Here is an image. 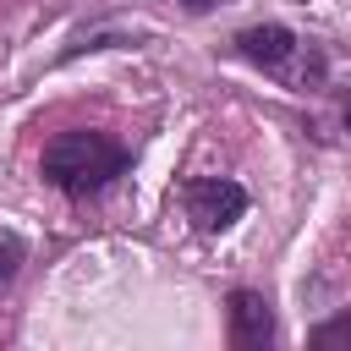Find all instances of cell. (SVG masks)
<instances>
[{
    "label": "cell",
    "mask_w": 351,
    "mask_h": 351,
    "mask_svg": "<svg viewBox=\"0 0 351 351\" xmlns=\"http://www.w3.org/2000/svg\"><path fill=\"white\" fill-rule=\"evenodd\" d=\"M126 165H132V154H126L115 137L88 132V126L55 132V137L44 143V159H38L44 181H49L55 192H66V197H99L115 176H126Z\"/></svg>",
    "instance_id": "obj_1"
},
{
    "label": "cell",
    "mask_w": 351,
    "mask_h": 351,
    "mask_svg": "<svg viewBox=\"0 0 351 351\" xmlns=\"http://www.w3.org/2000/svg\"><path fill=\"white\" fill-rule=\"evenodd\" d=\"M181 203H186V219L197 230H230L247 214V186L230 181V176H192Z\"/></svg>",
    "instance_id": "obj_2"
},
{
    "label": "cell",
    "mask_w": 351,
    "mask_h": 351,
    "mask_svg": "<svg viewBox=\"0 0 351 351\" xmlns=\"http://www.w3.org/2000/svg\"><path fill=\"white\" fill-rule=\"evenodd\" d=\"M225 318H230V346H236V351H263V346L274 340V313H269V296H263V291L236 285Z\"/></svg>",
    "instance_id": "obj_3"
},
{
    "label": "cell",
    "mask_w": 351,
    "mask_h": 351,
    "mask_svg": "<svg viewBox=\"0 0 351 351\" xmlns=\"http://www.w3.org/2000/svg\"><path fill=\"white\" fill-rule=\"evenodd\" d=\"M236 49H241L252 66L280 71V66L296 55V33H291L285 22H258V27H241V33H236Z\"/></svg>",
    "instance_id": "obj_4"
},
{
    "label": "cell",
    "mask_w": 351,
    "mask_h": 351,
    "mask_svg": "<svg viewBox=\"0 0 351 351\" xmlns=\"http://www.w3.org/2000/svg\"><path fill=\"white\" fill-rule=\"evenodd\" d=\"M307 346L313 351H351V318L340 313V318H324V324H313V335H307Z\"/></svg>",
    "instance_id": "obj_5"
},
{
    "label": "cell",
    "mask_w": 351,
    "mask_h": 351,
    "mask_svg": "<svg viewBox=\"0 0 351 351\" xmlns=\"http://www.w3.org/2000/svg\"><path fill=\"white\" fill-rule=\"evenodd\" d=\"M22 263H27V241L16 230H0V285H11Z\"/></svg>",
    "instance_id": "obj_6"
},
{
    "label": "cell",
    "mask_w": 351,
    "mask_h": 351,
    "mask_svg": "<svg viewBox=\"0 0 351 351\" xmlns=\"http://www.w3.org/2000/svg\"><path fill=\"white\" fill-rule=\"evenodd\" d=\"M181 5H186V11H208L214 0H181Z\"/></svg>",
    "instance_id": "obj_7"
},
{
    "label": "cell",
    "mask_w": 351,
    "mask_h": 351,
    "mask_svg": "<svg viewBox=\"0 0 351 351\" xmlns=\"http://www.w3.org/2000/svg\"><path fill=\"white\" fill-rule=\"evenodd\" d=\"M346 126H351V99H346Z\"/></svg>",
    "instance_id": "obj_8"
}]
</instances>
